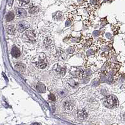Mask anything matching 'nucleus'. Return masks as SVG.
<instances>
[{"label": "nucleus", "mask_w": 125, "mask_h": 125, "mask_svg": "<svg viewBox=\"0 0 125 125\" xmlns=\"http://www.w3.org/2000/svg\"><path fill=\"white\" fill-rule=\"evenodd\" d=\"M25 35L30 41L32 42H35V35L32 31H27V32L25 33Z\"/></svg>", "instance_id": "obj_4"}, {"label": "nucleus", "mask_w": 125, "mask_h": 125, "mask_svg": "<svg viewBox=\"0 0 125 125\" xmlns=\"http://www.w3.org/2000/svg\"><path fill=\"white\" fill-rule=\"evenodd\" d=\"M30 24L28 23L26 21H20L17 25V30L20 32H22V31H25L27 29H28L30 27Z\"/></svg>", "instance_id": "obj_2"}, {"label": "nucleus", "mask_w": 125, "mask_h": 125, "mask_svg": "<svg viewBox=\"0 0 125 125\" xmlns=\"http://www.w3.org/2000/svg\"><path fill=\"white\" fill-rule=\"evenodd\" d=\"M11 54L14 57L18 58L20 55V52L16 47H13L11 49Z\"/></svg>", "instance_id": "obj_6"}, {"label": "nucleus", "mask_w": 125, "mask_h": 125, "mask_svg": "<svg viewBox=\"0 0 125 125\" xmlns=\"http://www.w3.org/2000/svg\"><path fill=\"white\" fill-rule=\"evenodd\" d=\"M37 66L38 67L40 68V69H44V68L47 67V63L43 62H38V63H37Z\"/></svg>", "instance_id": "obj_14"}, {"label": "nucleus", "mask_w": 125, "mask_h": 125, "mask_svg": "<svg viewBox=\"0 0 125 125\" xmlns=\"http://www.w3.org/2000/svg\"><path fill=\"white\" fill-rule=\"evenodd\" d=\"M117 99L113 96H107L103 102V104L108 108H113L117 106Z\"/></svg>", "instance_id": "obj_1"}, {"label": "nucleus", "mask_w": 125, "mask_h": 125, "mask_svg": "<svg viewBox=\"0 0 125 125\" xmlns=\"http://www.w3.org/2000/svg\"><path fill=\"white\" fill-rule=\"evenodd\" d=\"M30 2V0H19V3L21 6L27 5Z\"/></svg>", "instance_id": "obj_15"}, {"label": "nucleus", "mask_w": 125, "mask_h": 125, "mask_svg": "<svg viewBox=\"0 0 125 125\" xmlns=\"http://www.w3.org/2000/svg\"><path fill=\"white\" fill-rule=\"evenodd\" d=\"M16 14L19 18H24L27 16V13L24 9L22 8H17L16 9Z\"/></svg>", "instance_id": "obj_5"}, {"label": "nucleus", "mask_w": 125, "mask_h": 125, "mask_svg": "<svg viewBox=\"0 0 125 125\" xmlns=\"http://www.w3.org/2000/svg\"><path fill=\"white\" fill-rule=\"evenodd\" d=\"M31 125H40V124L38 123H33Z\"/></svg>", "instance_id": "obj_17"}, {"label": "nucleus", "mask_w": 125, "mask_h": 125, "mask_svg": "<svg viewBox=\"0 0 125 125\" xmlns=\"http://www.w3.org/2000/svg\"><path fill=\"white\" fill-rule=\"evenodd\" d=\"M15 30H16V28L14 27L13 25H9L7 27V32L8 34H10V35H13L15 33Z\"/></svg>", "instance_id": "obj_8"}, {"label": "nucleus", "mask_w": 125, "mask_h": 125, "mask_svg": "<svg viewBox=\"0 0 125 125\" xmlns=\"http://www.w3.org/2000/svg\"><path fill=\"white\" fill-rule=\"evenodd\" d=\"M37 89H38V91H40V93H44L45 91V87L42 84H40V83H38L37 84Z\"/></svg>", "instance_id": "obj_10"}, {"label": "nucleus", "mask_w": 125, "mask_h": 125, "mask_svg": "<svg viewBox=\"0 0 125 125\" xmlns=\"http://www.w3.org/2000/svg\"><path fill=\"white\" fill-rule=\"evenodd\" d=\"M15 69L17 71H18V72H23L24 71V69H25V67L22 64H20L19 63V64L16 65V66H15Z\"/></svg>", "instance_id": "obj_11"}, {"label": "nucleus", "mask_w": 125, "mask_h": 125, "mask_svg": "<svg viewBox=\"0 0 125 125\" xmlns=\"http://www.w3.org/2000/svg\"><path fill=\"white\" fill-rule=\"evenodd\" d=\"M63 17V13H62V12L58 11L55 14L54 16V18L55 20H60L62 19V18Z\"/></svg>", "instance_id": "obj_13"}, {"label": "nucleus", "mask_w": 125, "mask_h": 125, "mask_svg": "<svg viewBox=\"0 0 125 125\" xmlns=\"http://www.w3.org/2000/svg\"><path fill=\"white\" fill-rule=\"evenodd\" d=\"M63 107L64 109L67 111H72V109H74V103L71 101H66L64 104H63Z\"/></svg>", "instance_id": "obj_3"}, {"label": "nucleus", "mask_w": 125, "mask_h": 125, "mask_svg": "<svg viewBox=\"0 0 125 125\" xmlns=\"http://www.w3.org/2000/svg\"><path fill=\"white\" fill-rule=\"evenodd\" d=\"M77 117L81 119H85V118L87 116V113H86L85 111L83 110L79 111L77 113Z\"/></svg>", "instance_id": "obj_7"}, {"label": "nucleus", "mask_w": 125, "mask_h": 125, "mask_svg": "<svg viewBox=\"0 0 125 125\" xmlns=\"http://www.w3.org/2000/svg\"><path fill=\"white\" fill-rule=\"evenodd\" d=\"M38 11V8L36 6H31L29 8V12L31 14H35L37 13V12Z\"/></svg>", "instance_id": "obj_12"}, {"label": "nucleus", "mask_w": 125, "mask_h": 125, "mask_svg": "<svg viewBox=\"0 0 125 125\" xmlns=\"http://www.w3.org/2000/svg\"><path fill=\"white\" fill-rule=\"evenodd\" d=\"M49 99H50V100L52 101H55V96H53V94H50V96H49Z\"/></svg>", "instance_id": "obj_16"}, {"label": "nucleus", "mask_w": 125, "mask_h": 125, "mask_svg": "<svg viewBox=\"0 0 125 125\" xmlns=\"http://www.w3.org/2000/svg\"><path fill=\"white\" fill-rule=\"evenodd\" d=\"M14 18H15V14H14L13 12H9V13L6 15V21H10L12 20H13Z\"/></svg>", "instance_id": "obj_9"}]
</instances>
